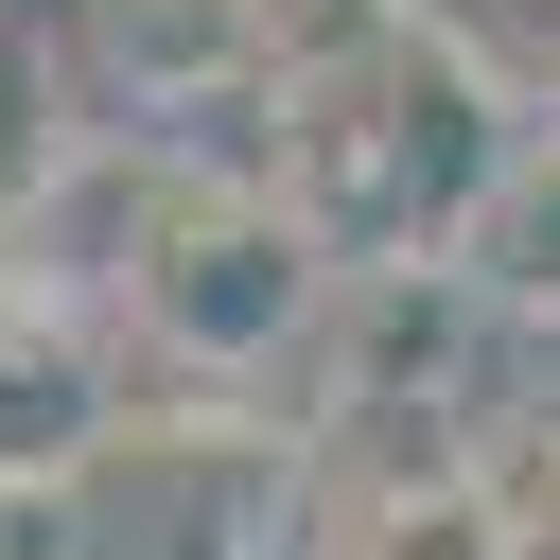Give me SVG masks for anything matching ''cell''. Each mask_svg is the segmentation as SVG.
Instances as JSON below:
<instances>
[{"label": "cell", "instance_id": "cell-3", "mask_svg": "<svg viewBox=\"0 0 560 560\" xmlns=\"http://www.w3.org/2000/svg\"><path fill=\"white\" fill-rule=\"evenodd\" d=\"M438 280H455L490 332H560V122H525V140L472 175V210L438 228Z\"/></svg>", "mask_w": 560, "mask_h": 560}, {"label": "cell", "instance_id": "cell-2", "mask_svg": "<svg viewBox=\"0 0 560 560\" xmlns=\"http://www.w3.org/2000/svg\"><path fill=\"white\" fill-rule=\"evenodd\" d=\"M315 525V455L280 402H122L88 438V472L35 508V560H298Z\"/></svg>", "mask_w": 560, "mask_h": 560}, {"label": "cell", "instance_id": "cell-5", "mask_svg": "<svg viewBox=\"0 0 560 560\" xmlns=\"http://www.w3.org/2000/svg\"><path fill=\"white\" fill-rule=\"evenodd\" d=\"M52 192H70V88H52V52L0 18V245H18Z\"/></svg>", "mask_w": 560, "mask_h": 560}, {"label": "cell", "instance_id": "cell-1", "mask_svg": "<svg viewBox=\"0 0 560 560\" xmlns=\"http://www.w3.org/2000/svg\"><path fill=\"white\" fill-rule=\"evenodd\" d=\"M332 298H350L332 228H315L280 175H210V158H158V192H140V228H122V262H105L122 350H140L158 385H192V402H262L280 368H315Z\"/></svg>", "mask_w": 560, "mask_h": 560}, {"label": "cell", "instance_id": "cell-4", "mask_svg": "<svg viewBox=\"0 0 560 560\" xmlns=\"http://www.w3.org/2000/svg\"><path fill=\"white\" fill-rule=\"evenodd\" d=\"M70 18H88V70L122 105H210V88L280 70V0H70Z\"/></svg>", "mask_w": 560, "mask_h": 560}, {"label": "cell", "instance_id": "cell-6", "mask_svg": "<svg viewBox=\"0 0 560 560\" xmlns=\"http://www.w3.org/2000/svg\"><path fill=\"white\" fill-rule=\"evenodd\" d=\"M0 560H35V542H0Z\"/></svg>", "mask_w": 560, "mask_h": 560}]
</instances>
